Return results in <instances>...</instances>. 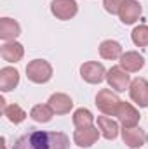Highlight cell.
Instances as JSON below:
<instances>
[{
  "instance_id": "d6986e66",
  "label": "cell",
  "mask_w": 148,
  "mask_h": 149,
  "mask_svg": "<svg viewBox=\"0 0 148 149\" xmlns=\"http://www.w3.org/2000/svg\"><path fill=\"white\" fill-rule=\"evenodd\" d=\"M30 116L37 123H49L52 120V116H54V111H52V108L49 104H37V106L32 108Z\"/></svg>"
},
{
  "instance_id": "9c48e42d",
  "label": "cell",
  "mask_w": 148,
  "mask_h": 149,
  "mask_svg": "<svg viewBox=\"0 0 148 149\" xmlns=\"http://www.w3.org/2000/svg\"><path fill=\"white\" fill-rule=\"evenodd\" d=\"M143 12V7L138 0H125L124 5L120 7V12H118V17H120V23L122 24H134Z\"/></svg>"
},
{
  "instance_id": "52a82bcc",
  "label": "cell",
  "mask_w": 148,
  "mask_h": 149,
  "mask_svg": "<svg viewBox=\"0 0 148 149\" xmlns=\"http://www.w3.org/2000/svg\"><path fill=\"white\" fill-rule=\"evenodd\" d=\"M117 120H118V123L122 125V128H131V127H138V123H140V111L132 106V104H129V102H120V106H118V109H117Z\"/></svg>"
},
{
  "instance_id": "6da1fadb",
  "label": "cell",
  "mask_w": 148,
  "mask_h": 149,
  "mask_svg": "<svg viewBox=\"0 0 148 149\" xmlns=\"http://www.w3.org/2000/svg\"><path fill=\"white\" fill-rule=\"evenodd\" d=\"M70 139L63 132H44L33 130L21 135L12 149H68Z\"/></svg>"
},
{
  "instance_id": "ac0fdd59",
  "label": "cell",
  "mask_w": 148,
  "mask_h": 149,
  "mask_svg": "<svg viewBox=\"0 0 148 149\" xmlns=\"http://www.w3.org/2000/svg\"><path fill=\"white\" fill-rule=\"evenodd\" d=\"M98 128L101 132V135L106 141H115L118 135V123L115 120H111L110 116H98Z\"/></svg>"
},
{
  "instance_id": "9a60e30c",
  "label": "cell",
  "mask_w": 148,
  "mask_h": 149,
  "mask_svg": "<svg viewBox=\"0 0 148 149\" xmlns=\"http://www.w3.org/2000/svg\"><path fill=\"white\" fill-rule=\"evenodd\" d=\"M19 35H21V26L16 19H11V17L0 19V38L4 42H14Z\"/></svg>"
},
{
  "instance_id": "5b68a950",
  "label": "cell",
  "mask_w": 148,
  "mask_h": 149,
  "mask_svg": "<svg viewBox=\"0 0 148 149\" xmlns=\"http://www.w3.org/2000/svg\"><path fill=\"white\" fill-rule=\"evenodd\" d=\"M51 12L59 21L73 19L78 12V5L75 0H52L51 2Z\"/></svg>"
},
{
  "instance_id": "3957f363",
  "label": "cell",
  "mask_w": 148,
  "mask_h": 149,
  "mask_svg": "<svg viewBox=\"0 0 148 149\" xmlns=\"http://www.w3.org/2000/svg\"><path fill=\"white\" fill-rule=\"evenodd\" d=\"M120 99L115 92H111L110 88H101L98 94H96V106L98 109L106 114V116H115L117 114V109L120 106Z\"/></svg>"
},
{
  "instance_id": "ffe728a7",
  "label": "cell",
  "mask_w": 148,
  "mask_h": 149,
  "mask_svg": "<svg viewBox=\"0 0 148 149\" xmlns=\"http://www.w3.org/2000/svg\"><path fill=\"white\" fill-rule=\"evenodd\" d=\"M4 116L11 121V123H14V125H19V123H23L25 120H26V111L19 106V104H9V106H5L4 108Z\"/></svg>"
},
{
  "instance_id": "5bb4252c",
  "label": "cell",
  "mask_w": 148,
  "mask_h": 149,
  "mask_svg": "<svg viewBox=\"0 0 148 149\" xmlns=\"http://www.w3.org/2000/svg\"><path fill=\"white\" fill-rule=\"evenodd\" d=\"M122 141L125 146H129L131 149L141 148L147 141V135L143 132V128L140 127H131V128H122Z\"/></svg>"
},
{
  "instance_id": "7402d4cb",
  "label": "cell",
  "mask_w": 148,
  "mask_h": 149,
  "mask_svg": "<svg viewBox=\"0 0 148 149\" xmlns=\"http://www.w3.org/2000/svg\"><path fill=\"white\" fill-rule=\"evenodd\" d=\"M131 40L136 47H148V24H140L131 31Z\"/></svg>"
},
{
  "instance_id": "ba28073f",
  "label": "cell",
  "mask_w": 148,
  "mask_h": 149,
  "mask_svg": "<svg viewBox=\"0 0 148 149\" xmlns=\"http://www.w3.org/2000/svg\"><path fill=\"white\" fill-rule=\"evenodd\" d=\"M129 95L140 108H148V81L145 78H134L129 85Z\"/></svg>"
},
{
  "instance_id": "4fadbf2b",
  "label": "cell",
  "mask_w": 148,
  "mask_h": 149,
  "mask_svg": "<svg viewBox=\"0 0 148 149\" xmlns=\"http://www.w3.org/2000/svg\"><path fill=\"white\" fill-rule=\"evenodd\" d=\"M47 104L52 108L54 114H68L73 108V101L68 94H63V92H56L49 97Z\"/></svg>"
},
{
  "instance_id": "7a4b0ae2",
  "label": "cell",
  "mask_w": 148,
  "mask_h": 149,
  "mask_svg": "<svg viewBox=\"0 0 148 149\" xmlns=\"http://www.w3.org/2000/svg\"><path fill=\"white\" fill-rule=\"evenodd\" d=\"M26 76L33 83H47L52 78V66L45 59H33L26 64Z\"/></svg>"
},
{
  "instance_id": "cb8c5ba5",
  "label": "cell",
  "mask_w": 148,
  "mask_h": 149,
  "mask_svg": "<svg viewBox=\"0 0 148 149\" xmlns=\"http://www.w3.org/2000/svg\"><path fill=\"white\" fill-rule=\"evenodd\" d=\"M2 149H7V144H5V137H2Z\"/></svg>"
},
{
  "instance_id": "8fae6325",
  "label": "cell",
  "mask_w": 148,
  "mask_h": 149,
  "mask_svg": "<svg viewBox=\"0 0 148 149\" xmlns=\"http://www.w3.org/2000/svg\"><path fill=\"white\" fill-rule=\"evenodd\" d=\"M0 56L7 63H19L25 56V47L19 42H4L0 45Z\"/></svg>"
},
{
  "instance_id": "603a6c76",
  "label": "cell",
  "mask_w": 148,
  "mask_h": 149,
  "mask_svg": "<svg viewBox=\"0 0 148 149\" xmlns=\"http://www.w3.org/2000/svg\"><path fill=\"white\" fill-rule=\"evenodd\" d=\"M125 0H103V7L108 14H118Z\"/></svg>"
},
{
  "instance_id": "44dd1931",
  "label": "cell",
  "mask_w": 148,
  "mask_h": 149,
  "mask_svg": "<svg viewBox=\"0 0 148 149\" xmlns=\"http://www.w3.org/2000/svg\"><path fill=\"white\" fill-rule=\"evenodd\" d=\"M73 125L77 128H85V127H92L94 123V114L85 109V108H78L77 111L73 113Z\"/></svg>"
},
{
  "instance_id": "2e32d148",
  "label": "cell",
  "mask_w": 148,
  "mask_h": 149,
  "mask_svg": "<svg viewBox=\"0 0 148 149\" xmlns=\"http://www.w3.org/2000/svg\"><path fill=\"white\" fill-rule=\"evenodd\" d=\"M19 85V71L16 68L5 66L0 70V90L2 92H11Z\"/></svg>"
},
{
  "instance_id": "8992f818",
  "label": "cell",
  "mask_w": 148,
  "mask_h": 149,
  "mask_svg": "<svg viewBox=\"0 0 148 149\" xmlns=\"http://www.w3.org/2000/svg\"><path fill=\"white\" fill-rule=\"evenodd\" d=\"M106 83L115 92H125L131 85V76L120 66H111L106 71Z\"/></svg>"
},
{
  "instance_id": "277c9868",
  "label": "cell",
  "mask_w": 148,
  "mask_h": 149,
  "mask_svg": "<svg viewBox=\"0 0 148 149\" xmlns=\"http://www.w3.org/2000/svg\"><path fill=\"white\" fill-rule=\"evenodd\" d=\"M80 76L84 81H87L91 85H98L103 80H106V70L98 61H87L80 66Z\"/></svg>"
},
{
  "instance_id": "e0dca14e",
  "label": "cell",
  "mask_w": 148,
  "mask_h": 149,
  "mask_svg": "<svg viewBox=\"0 0 148 149\" xmlns=\"http://www.w3.org/2000/svg\"><path fill=\"white\" fill-rule=\"evenodd\" d=\"M122 45L117 42V40H103L99 43V56L106 61H115V59H120L122 56Z\"/></svg>"
},
{
  "instance_id": "30bf717a",
  "label": "cell",
  "mask_w": 148,
  "mask_h": 149,
  "mask_svg": "<svg viewBox=\"0 0 148 149\" xmlns=\"http://www.w3.org/2000/svg\"><path fill=\"white\" fill-rule=\"evenodd\" d=\"M101 132L98 127H85V128H77L73 132V142L78 148H91L92 144H96V141L99 139Z\"/></svg>"
},
{
  "instance_id": "7c38bea8",
  "label": "cell",
  "mask_w": 148,
  "mask_h": 149,
  "mask_svg": "<svg viewBox=\"0 0 148 149\" xmlns=\"http://www.w3.org/2000/svg\"><path fill=\"white\" fill-rule=\"evenodd\" d=\"M145 66V57L136 50H127L120 56V68L127 73H136Z\"/></svg>"
},
{
  "instance_id": "d4e9b609",
  "label": "cell",
  "mask_w": 148,
  "mask_h": 149,
  "mask_svg": "<svg viewBox=\"0 0 148 149\" xmlns=\"http://www.w3.org/2000/svg\"><path fill=\"white\" fill-rule=\"evenodd\" d=\"M147 144H148V135H147Z\"/></svg>"
}]
</instances>
